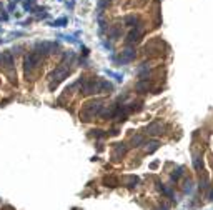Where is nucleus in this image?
<instances>
[{"instance_id": "1", "label": "nucleus", "mask_w": 213, "mask_h": 210, "mask_svg": "<svg viewBox=\"0 0 213 210\" xmlns=\"http://www.w3.org/2000/svg\"><path fill=\"white\" fill-rule=\"evenodd\" d=\"M102 108H103V102L102 100H95V102L85 103V107L82 108V112H80V120L82 122H90L92 118L100 115Z\"/></svg>"}, {"instance_id": "2", "label": "nucleus", "mask_w": 213, "mask_h": 210, "mask_svg": "<svg viewBox=\"0 0 213 210\" xmlns=\"http://www.w3.org/2000/svg\"><path fill=\"white\" fill-rule=\"evenodd\" d=\"M0 68H2L7 75H10L12 80L15 79V75H13V57H12L10 52L0 53Z\"/></svg>"}, {"instance_id": "3", "label": "nucleus", "mask_w": 213, "mask_h": 210, "mask_svg": "<svg viewBox=\"0 0 213 210\" xmlns=\"http://www.w3.org/2000/svg\"><path fill=\"white\" fill-rule=\"evenodd\" d=\"M70 65V63H68ZM67 65V63H60V67L57 68L55 72L52 74V84H50V90H53L55 87L58 85V82H62L63 79H65L67 75L70 74V67Z\"/></svg>"}, {"instance_id": "4", "label": "nucleus", "mask_w": 213, "mask_h": 210, "mask_svg": "<svg viewBox=\"0 0 213 210\" xmlns=\"http://www.w3.org/2000/svg\"><path fill=\"white\" fill-rule=\"evenodd\" d=\"M24 63H25V72L33 70V68L40 63V55H38L37 52H30V53H27L25 58H24Z\"/></svg>"}, {"instance_id": "5", "label": "nucleus", "mask_w": 213, "mask_h": 210, "mask_svg": "<svg viewBox=\"0 0 213 210\" xmlns=\"http://www.w3.org/2000/svg\"><path fill=\"white\" fill-rule=\"evenodd\" d=\"M55 48H58V43H55V42H38L35 45V52L38 55H42V53H52Z\"/></svg>"}, {"instance_id": "6", "label": "nucleus", "mask_w": 213, "mask_h": 210, "mask_svg": "<svg viewBox=\"0 0 213 210\" xmlns=\"http://www.w3.org/2000/svg\"><path fill=\"white\" fill-rule=\"evenodd\" d=\"M137 57V53H135V48L132 47H128L126 50H123V52L118 55V62L120 63H126V62H132L133 58Z\"/></svg>"}, {"instance_id": "7", "label": "nucleus", "mask_w": 213, "mask_h": 210, "mask_svg": "<svg viewBox=\"0 0 213 210\" xmlns=\"http://www.w3.org/2000/svg\"><path fill=\"white\" fill-rule=\"evenodd\" d=\"M162 130H163V125L160 122H153V124H150L147 127V134L148 135H160Z\"/></svg>"}, {"instance_id": "8", "label": "nucleus", "mask_w": 213, "mask_h": 210, "mask_svg": "<svg viewBox=\"0 0 213 210\" xmlns=\"http://www.w3.org/2000/svg\"><path fill=\"white\" fill-rule=\"evenodd\" d=\"M126 153V147L123 143H117L113 148V160H120V157H123Z\"/></svg>"}, {"instance_id": "9", "label": "nucleus", "mask_w": 213, "mask_h": 210, "mask_svg": "<svg viewBox=\"0 0 213 210\" xmlns=\"http://www.w3.org/2000/svg\"><path fill=\"white\" fill-rule=\"evenodd\" d=\"M140 37H142V32H140V29H138V30H132V32L128 34V37H126V43H128V45L137 43L138 40H140Z\"/></svg>"}, {"instance_id": "10", "label": "nucleus", "mask_w": 213, "mask_h": 210, "mask_svg": "<svg viewBox=\"0 0 213 210\" xmlns=\"http://www.w3.org/2000/svg\"><path fill=\"white\" fill-rule=\"evenodd\" d=\"M157 185H158V190H160L162 194H165L166 197H170L171 200H175V198H173V192H171V189H168V187H165V185L162 184V182H157Z\"/></svg>"}, {"instance_id": "11", "label": "nucleus", "mask_w": 213, "mask_h": 210, "mask_svg": "<svg viewBox=\"0 0 213 210\" xmlns=\"http://www.w3.org/2000/svg\"><path fill=\"white\" fill-rule=\"evenodd\" d=\"M67 24H68V19L67 17H62V19H58V20H53L50 27H65Z\"/></svg>"}, {"instance_id": "12", "label": "nucleus", "mask_w": 213, "mask_h": 210, "mask_svg": "<svg viewBox=\"0 0 213 210\" xmlns=\"http://www.w3.org/2000/svg\"><path fill=\"white\" fill-rule=\"evenodd\" d=\"M103 184H105L107 187H117L118 185V180L113 179V177H105V179H103Z\"/></svg>"}, {"instance_id": "13", "label": "nucleus", "mask_w": 213, "mask_h": 210, "mask_svg": "<svg viewBox=\"0 0 213 210\" xmlns=\"http://www.w3.org/2000/svg\"><path fill=\"white\" fill-rule=\"evenodd\" d=\"M125 184H126V187H135V185L138 184V177H135V175L126 177V179H125Z\"/></svg>"}, {"instance_id": "14", "label": "nucleus", "mask_w": 213, "mask_h": 210, "mask_svg": "<svg viewBox=\"0 0 213 210\" xmlns=\"http://www.w3.org/2000/svg\"><path fill=\"white\" fill-rule=\"evenodd\" d=\"M143 142H145L143 137L142 135H137V137H133V139H132V147H140Z\"/></svg>"}, {"instance_id": "15", "label": "nucleus", "mask_w": 213, "mask_h": 210, "mask_svg": "<svg viewBox=\"0 0 213 210\" xmlns=\"http://www.w3.org/2000/svg\"><path fill=\"white\" fill-rule=\"evenodd\" d=\"M158 145H160V143H158L157 140H153V142H148V143H147V152H148V153L155 152V150L158 148Z\"/></svg>"}, {"instance_id": "16", "label": "nucleus", "mask_w": 213, "mask_h": 210, "mask_svg": "<svg viewBox=\"0 0 213 210\" xmlns=\"http://www.w3.org/2000/svg\"><path fill=\"white\" fill-rule=\"evenodd\" d=\"M135 89L138 90V92H142V90H148V80H143V82H138L137 85H135Z\"/></svg>"}, {"instance_id": "17", "label": "nucleus", "mask_w": 213, "mask_h": 210, "mask_svg": "<svg viewBox=\"0 0 213 210\" xmlns=\"http://www.w3.org/2000/svg\"><path fill=\"white\" fill-rule=\"evenodd\" d=\"M137 17L135 15H130V17H126L125 19V25H128V27H135V24H137Z\"/></svg>"}, {"instance_id": "18", "label": "nucleus", "mask_w": 213, "mask_h": 210, "mask_svg": "<svg viewBox=\"0 0 213 210\" xmlns=\"http://www.w3.org/2000/svg\"><path fill=\"white\" fill-rule=\"evenodd\" d=\"M33 5H35V0H25V2H24V8H25L27 12L33 10Z\"/></svg>"}, {"instance_id": "19", "label": "nucleus", "mask_w": 213, "mask_h": 210, "mask_svg": "<svg viewBox=\"0 0 213 210\" xmlns=\"http://www.w3.org/2000/svg\"><path fill=\"white\" fill-rule=\"evenodd\" d=\"M193 167H195V170H202L203 163H202V158L200 157H195L193 158Z\"/></svg>"}, {"instance_id": "20", "label": "nucleus", "mask_w": 213, "mask_h": 210, "mask_svg": "<svg viewBox=\"0 0 213 210\" xmlns=\"http://www.w3.org/2000/svg\"><path fill=\"white\" fill-rule=\"evenodd\" d=\"M182 173H183V168H182V167H180V168H176V170H175L173 173H171V180H178Z\"/></svg>"}, {"instance_id": "21", "label": "nucleus", "mask_w": 213, "mask_h": 210, "mask_svg": "<svg viewBox=\"0 0 213 210\" xmlns=\"http://www.w3.org/2000/svg\"><path fill=\"white\" fill-rule=\"evenodd\" d=\"M60 38L67 40V42H72V43H78V40H77V38H73L72 35H60Z\"/></svg>"}, {"instance_id": "22", "label": "nucleus", "mask_w": 213, "mask_h": 210, "mask_svg": "<svg viewBox=\"0 0 213 210\" xmlns=\"http://www.w3.org/2000/svg\"><path fill=\"white\" fill-rule=\"evenodd\" d=\"M107 74L112 75V77H115V80H118V82L123 80V75H122V74H113V72H110V70H107Z\"/></svg>"}, {"instance_id": "23", "label": "nucleus", "mask_w": 213, "mask_h": 210, "mask_svg": "<svg viewBox=\"0 0 213 210\" xmlns=\"http://www.w3.org/2000/svg\"><path fill=\"white\" fill-rule=\"evenodd\" d=\"M92 132H93V135H95V137H100V139H102V137H107V134H105L103 130H100V129H97V130H92Z\"/></svg>"}, {"instance_id": "24", "label": "nucleus", "mask_w": 213, "mask_h": 210, "mask_svg": "<svg viewBox=\"0 0 213 210\" xmlns=\"http://www.w3.org/2000/svg\"><path fill=\"white\" fill-rule=\"evenodd\" d=\"M192 185H193V182H192V180H187V182H185L183 190H185V192H190V190H192Z\"/></svg>"}, {"instance_id": "25", "label": "nucleus", "mask_w": 213, "mask_h": 210, "mask_svg": "<svg viewBox=\"0 0 213 210\" xmlns=\"http://www.w3.org/2000/svg\"><path fill=\"white\" fill-rule=\"evenodd\" d=\"M13 8H15V3H10V5H8V10H10V12H12V10H13Z\"/></svg>"}, {"instance_id": "26", "label": "nucleus", "mask_w": 213, "mask_h": 210, "mask_svg": "<svg viewBox=\"0 0 213 210\" xmlns=\"http://www.w3.org/2000/svg\"><path fill=\"white\" fill-rule=\"evenodd\" d=\"M210 200H211V202H213V190L210 192Z\"/></svg>"}, {"instance_id": "27", "label": "nucleus", "mask_w": 213, "mask_h": 210, "mask_svg": "<svg viewBox=\"0 0 213 210\" xmlns=\"http://www.w3.org/2000/svg\"><path fill=\"white\" fill-rule=\"evenodd\" d=\"M0 32H2V27H0Z\"/></svg>"}, {"instance_id": "28", "label": "nucleus", "mask_w": 213, "mask_h": 210, "mask_svg": "<svg viewBox=\"0 0 213 210\" xmlns=\"http://www.w3.org/2000/svg\"><path fill=\"white\" fill-rule=\"evenodd\" d=\"M0 22H2V17H0Z\"/></svg>"}]
</instances>
